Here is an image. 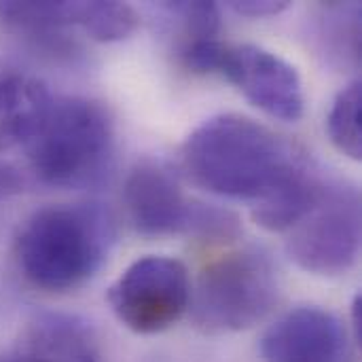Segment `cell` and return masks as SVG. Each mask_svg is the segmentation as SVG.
Segmentation results:
<instances>
[{
  "label": "cell",
  "instance_id": "obj_19",
  "mask_svg": "<svg viewBox=\"0 0 362 362\" xmlns=\"http://www.w3.org/2000/svg\"><path fill=\"white\" fill-rule=\"evenodd\" d=\"M0 362H19V358L11 352L8 356H0Z\"/></svg>",
  "mask_w": 362,
  "mask_h": 362
},
{
  "label": "cell",
  "instance_id": "obj_17",
  "mask_svg": "<svg viewBox=\"0 0 362 362\" xmlns=\"http://www.w3.org/2000/svg\"><path fill=\"white\" fill-rule=\"evenodd\" d=\"M23 187H25V176L21 174V170L11 161L0 159V202L19 195Z\"/></svg>",
  "mask_w": 362,
  "mask_h": 362
},
{
  "label": "cell",
  "instance_id": "obj_15",
  "mask_svg": "<svg viewBox=\"0 0 362 362\" xmlns=\"http://www.w3.org/2000/svg\"><path fill=\"white\" fill-rule=\"evenodd\" d=\"M161 8L170 13L172 17H178L187 34L193 36V40L216 38L221 30V8L214 2L180 0V2H163Z\"/></svg>",
  "mask_w": 362,
  "mask_h": 362
},
{
  "label": "cell",
  "instance_id": "obj_6",
  "mask_svg": "<svg viewBox=\"0 0 362 362\" xmlns=\"http://www.w3.org/2000/svg\"><path fill=\"white\" fill-rule=\"evenodd\" d=\"M286 252L308 274L341 276L361 252V195L327 180L310 210L286 231Z\"/></svg>",
  "mask_w": 362,
  "mask_h": 362
},
{
  "label": "cell",
  "instance_id": "obj_14",
  "mask_svg": "<svg viewBox=\"0 0 362 362\" xmlns=\"http://www.w3.org/2000/svg\"><path fill=\"white\" fill-rule=\"evenodd\" d=\"M327 132L333 146L354 159H362V83L352 81L331 102Z\"/></svg>",
  "mask_w": 362,
  "mask_h": 362
},
{
  "label": "cell",
  "instance_id": "obj_12",
  "mask_svg": "<svg viewBox=\"0 0 362 362\" xmlns=\"http://www.w3.org/2000/svg\"><path fill=\"white\" fill-rule=\"evenodd\" d=\"M0 21L38 47L62 51L68 45V30L74 28L72 2H0Z\"/></svg>",
  "mask_w": 362,
  "mask_h": 362
},
{
  "label": "cell",
  "instance_id": "obj_18",
  "mask_svg": "<svg viewBox=\"0 0 362 362\" xmlns=\"http://www.w3.org/2000/svg\"><path fill=\"white\" fill-rule=\"evenodd\" d=\"M350 335L356 346H361L362 339V295H356L352 301V322H350Z\"/></svg>",
  "mask_w": 362,
  "mask_h": 362
},
{
  "label": "cell",
  "instance_id": "obj_11",
  "mask_svg": "<svg viewBox=\"0 0 362 362\" xmlns=\"http://www.w3.org/2000/svg\"><path fill=\"white\" fill-rule=\"evenodd\" d=\"M51 98L38 78L0 68V155L30 142Z\"/></svg>",
  "mask_w": 362,
  "mask_h": 362
},
{
  "label": "cell",
  "instance_id": "obj_8",
  "mask_svg": "<svg viewBox=\"0 0 362 362\" xmlns=\"http://www.w3.org/2000/svg\"><path fill=\"white\" fill-rule=\"evenodd\" d=\"M218 74L248 102L280 121H299L305 110L303 83L293 64L259 45H223Z\"/></svg>",
  "mask_w": 362,
  "mask_h": 362
},
{
  "label": "cell",
  "instance_id": "obj_3",
  "mask_svg": "<svg viewBox=\"0 0 362 362\" xmlns=\"http://www.w3.org/2000/svg\"><path fill=\"white\" fill-rule=\"evenodd\" d=\"M23 151L30 172L42 185L59 189L93 185L112 161V117L89 98H51Z\"/></svg>",
  "mask_w": 362,
  "mask_h": 362
},
{
  "label": "cell",
  "instance_id": "obj_16",
  "mask_svg": "<svg viewBox=\"0 0 362 362\" xmlns=\"http://www.w3.org/2000/svg\"><path fill=\"white\" fill-rule=\"evenodd\" d=\"M229 6L246 17H274L291 6L286 0H233Z\"/></svg>",
  "mask_w": 362,
  "mask_h": 362
},
{
  "label": "cell",
  "instance_id": "obj_10",
  "mask_svg": "<svg viewBox=\"0 0 362 362\" xmlns=\"http://www.w3.org/2000/svg\"><path fill=\"white\" fill-rule=\"evenodd\" d=\"M13 354L19 362H108L91 325L62 312L34 316Z\"/></svg>",
  "mask_w": 362,
  "mask_h": 362
},
{
  "label": "cell",
  "instance_id": "obj_13",
  "mask_svg": "<svg viewBox=\"0 0 362 362\" xmlns=\"http://www.w3.org/2000/svg\"><path fill=\"white\" fill-rule=\"evenodd\" d=\"M74 28L83 30L91 40L117 42L132 36L140 23L134 6L125 2H72Z\"/></svg>",
  "mask_w": 362,
  "mask_h": 362
},
{
  "label": "cell",
  "instance_id": "obj_2",
  "mask_svg": "<svg viewBox=\"0 0 362 362\" xmlns=\"http://www.w3.org/2000/svg\"><path fill=\"white\" fill-rule=\"evenodd\" d=\"M115 238V218L100 204L47 206L23 221L15 238V261L36 288L66 293L98 274Z\"/></svg>",
  "mask_w": 362,
  "mask_h": 362
},
{
  "label": "cell",
  "instance_id": "obj_1",
  "mask_svg": "<svg viewBox=\"0 0 362 362\" xmlns=\"http://www.w3.org/2000/svg\"><path fill=\"white\" fill-rule=\"evenodd\" d=\"M308 165V159L274 129L235 112L206 119L182 144V170L193 185L255 206Z\"/></svg>",
  "mask_w": 362,
  "mask_h": 362
},
{
  "label": "cell",
  "instance_id": "obj_4",
  "mask_svg": "<svg viewBox=\"0 0 362 362\" xmlns=\"http://www.w3.org/2000/svg\"><path fill=\"white\" fill-rule=\"evenodd\" d=\"M278 272L272 259L257 248H244L202 269L191 286L189 310L204 333H240L259 325L278 303Z\"/></svg>",
  "mask_w": 362,
  "mask_h": 362
},
{
  "label": "cell",
  "instance_id": "obj_5",
  "mask_svg": "<svg viewBox=\"0 0 362 362\" xmlns=\"http://www.w3.org/2000/svg\"><path fill=\"white\" fill-rule=\"evenodd\" d=\"M123 204L132 225L144 235L229 240L240 233L235 212L187 197L176 176L157 163H140L129 172Z\"/></svg>",
  "mask_w": 362,
  "mask_h": 362
},
{
  "label": "cell",
  "instance_id": "obj_9",
  "mask_svg": "<svg viewBox=\"0 0 362 362\" xmlns=\"http://www.w3.org/2000/svg\"><path fill=\"white\" fill-rule=\"evenodd\" d=\"M354 339L333 312L303 305L282 314L261 339L263 362H352Z\"/></svg>",
  "mask_w": 362,
  "mask_h": 362
},
{
  "label": "cell",
  "instance_id": "obj_7",
  "mask_svg": "<svg viewBox=\"0 0 362 362\" xmlns=\"http://www.w3.org/2000/svg\"><path fill=\"white\" fill-rule=\"evenodd\" d=\"M106 299L125 329L138 335L163 333L189 310V269L174 257H142L117 278Z\"/></svg>",
  "mask_w": 362,
  "mask_h": 362
}]
</instances>
